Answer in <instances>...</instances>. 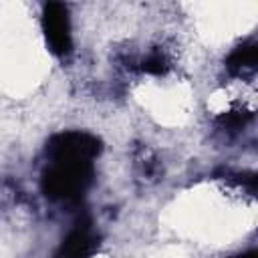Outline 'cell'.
Returning <instances> with one entry per match:
<instances>
[{
  "mask_svg": "<svg viewBox=\"0 0 258 258\" xmlns=\"http://www.w3.org/2000/svg\"><path fill=\"white\" fill-rule=\"evenodd\" d=\"M93 181V163L52 161L42 173L40 187L48 200L77 202Z\"/></svg>",
  "mask_w": 258,
  "mask_h": 258,
  "instance_id": "1",
  "label": "cell"
},
{
  "mask_svg": "<svg viewBox=\"0 0 258 258\" xmlns=\"http://www.w3.org/2000/svg\"><path fill=\"white\" fill-rule=\"evenodd\" d=\"M256 60H258V48H256V44L248 42V44L236 46V48L230 52V56H228V60H226V67H228L230 73L242 75V73L252 71V69L256 67Z\"/></svg>",
  "mask_w": 258,
  "mask_h": 258,
  "instance_id": "5",
  "label": "cell"
},
{
  "mask_svg": "<svg viewBox=\"0 0 258 258\" xmlns=\"http://www.w3.org/2000/svg\"><path fill=\"white\" fill-rule=\"evenodd\" d=\"M101 153V141L85 131L56 133L46 141V155L62 163H93Z\"/></svg>",
  "mask_w": 258,
  "mask_h": 258,
  "instance_id": "2",
  "label": "cell"
},
{
  "mask_svg": "<svg viewBox=\"0 0 258 258\" xmlns=\"http://www.w3.org/2000/svg\"><path fill=\"white\" fill-rule=\"evenodd\" d=\"M99 240L91 230V224L87 220L79 222L62 240V244L56 250L54 258H91L95 252Z\"/></svg>",
  "mask_w": 258,
  "mask_h": 258,
  "instance_id": "4",
  "label": "cell"
},
{
  "mask_svg": "<svg viewBox=\"0 0 258 258\" xmlns=\"http://www.w3.org/2000/svg\"><path fill=\"white\" fill-rule=\"evenodd\" d=\"M234 258H258V256H256V252H244V254H238Z\"/></svg>",
  "mask_w": 258,
  "mask_h": 258,
  "instance_id": "7",
  "label": "cell"
},
{
  "mask_svg": "<svg viewBox=\"0 0 258 258\" xmlns=\"http://www.w3.org/2000/svg\"><path fill=\"white\" fill-rule=\"evenodd\" d=\"M141 69H143L145 73H151V75H161V73L165 71V60H163L161 54H151V56H147V58L143 60Z\"/></svg>",
  "mask_w": 258,
  "mask_h": 258,
  "instance_id": "6",
  "label": "cell"
},
{
  "mask_svg": "<svg viewBox=\"0 0 258 258\" xmlns=\"http://www.w3.org/2000/svg\"><path fill=\"white\" fill-rule=\"evenodd\" d=\"M42 30L48 48L62 56L69 54L73 48V38H71V18H69V8L60 2H48L42 10Z\"/></svg>",
  "mask_w": 258,
  "mask_h": 258,
  "instance_id": "3",
  "label": "cell"
}]
</instances>
